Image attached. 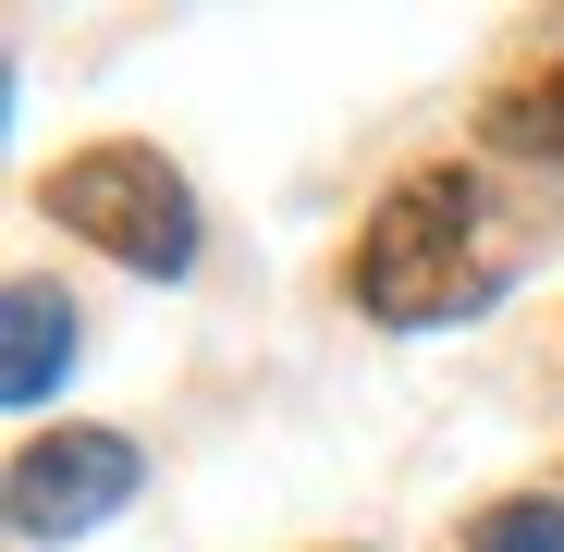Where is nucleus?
Wrapping results in <instances>:
<instances>
[{
  "label": "nucleus",
  "instance_id": "nucleus-1",
  "mask_svg": "<svg viewBox=\"0 0 564 552\" xmlns=\"http://www.w3.org/2000/svg\"><path fill=\"white\" fill-rule=\"evenodd\" d=\"M516 283V234L491 209L479 172H405L381 221L356 246V307L393 320V332H442V320H479Z\"/></svg>",
  "mask_w": 564,
  "mask_h": 552
},
{
  "label": "nucleus",
  "instance_id": "nucleus-2",
  "mask_svg": "<svg viewBox=\"0 0 564 552\" xmlns=\"http://www.w3.org/2000/svg\"><path fill=\"white\" fill-rule=\"evenodd\" d=\"M37 197H50L62 234H86L99 258L148 270V283H172V270L197 258V197H184V172L160 148H74Z\"/></svg>",
  "mask_w": 564,
  "mask_h": 552
},
{
  "label": "nucleus",
  "instance_id": "nucleus-3",
  "mask_svg": "<svg viewBox=\"0 0 564 552\" xmlns=\"http://www.w3.org/2000/svg\"><path fill=\"white\" fill-rule=\"evenodd\" d=\"M111 504H135V442L123 430H37L13 454V528L25 540H74Z\"/></svg>",
  "mask_w": 564,
  "mask_h": 552
},
{
  "label": "nucleus",
  "instance_id": "nucleus-4",
  "mask_svg": "<svg viewBox=\"0 0 564 552\" xmlns=\"http://www.w3.org/2000/svg\"><path fill=\"white\" fill-rule=\"evenodd\" d=\"M0 332H13L0 393H13V405H50V381L74 368V320H62V295H50V283H13V295H0Z\"/></svg>",
  "mask_w": 564,
  "mask_h": 552
},
{
  "label": "nucleus",
  "instance_id": "nucleus-5",
  "mask_svg": "<svg viewBox=\"0 0 564 552\" xmlns=\"http://www.w3.org/2000/svg\"><path fill=\"white\" fill-rule=\"evenodd\" d=\"M503 160H564V62H540V74H516L503 99H491V123H479Z\"/></svg>",
  "mask_w": 564,
  "mask_h": 552
},
{
  "label": "nucleus",
  "instance_id": "nucleus-6",
  "mask_svg": "<svg viewBox=\"0 0 564 552\" xmlns=\"http://www.w3.org/2000/svg\"><path fill=\"white\" fill-rule=\"evenodd\" d=\"M466 552H564V504L516 491V504H491L479 528H466Z\"/></svg>",
  "mask_w": 564,
  "mask_h": 552
}]
</instances>
